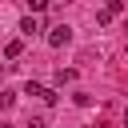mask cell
Instances as JSON below:
<instances>
[{
	"label": "cell",
	"instance_id": "obj_1",
	"mask_svg": "<svg viewBox=\"0 0 128 128\" xmlns=\"http://www.w3.org/2000/svg\"><path fill=\"white\" fill-rule=\"evenodd\" d=\"M48 44H52V48H64V44H72V28H68V24H56V28H48Z\"/></svg>",
	"mask_w": 128,
	"mask_h": 128
},
{
	"label": "cell",
	"instance_id": "obj_2",
	"mask_svg": "<svg viewBox=\"0 0 128 128\" xmlns=\"http://www.w3.org/2000/svg\"><path fill=\"white\" fill-rule=\"evenodd\" d=\"M24 92H28V96H40L44 104H56V92H52V88H44V84H36V80H28V84H24Z\"/></svg>",
	"mask_w": 128,
	"mask_h": 128
},
{
	"label": "cell",
	"instance_id": "obj_3",
	"mask_svg": "<svg viewBox=\"0 0 128 128\" xmlns=\"http://www.w3.org/2000/svg\"><path fill=\"white\" fill-rule=\"evenodd\" d=\"M120 12H124V4H120V0H112V4H108V8L96 16V20H100V24H108V20H112V16H120Z\"/></svg>",
	"mask_w": 128,
	"mask_h": 128
},
{
	"label": "cell",
	"instance_id": "obj_4",
	"mask_svg": "<svg viewBox=\"0 0 128 128\" xmlns=\"http://www.w3.org/2000/svg\"><path fill=\"white\" fill-rule=\"evenodd\" d=\"M20 32H24V36H36V32H40V20H36V16H24V20H20Z\"/></svg>",
	"mask_w": 128,
	"mask_h": 128
},
{
	"label": "cell",
	"instance_id": "obj_5",
	"mask_svg": "<svg viewBox=\"0 0 128 128\" xmlns=\"http://www.w3.org/2000/svg\"><path fill=\"white\" fill-rule=\"evenodd\" d=\"M20 52H24V40H8V44H4V56H8V60H16Z\"/></svg>",
	"mask_w": 128,
	"mask_h": 128
},
{
	"label": "cell",
	"instance_id": "obj_6",
	"mask_svg": "<svg viewBox=\"0 0 128 128\" xmlns=\"http://www.w3.org/2000/svg\"><path fill=\"white\" fill-rule=\"evenodd\" d=\"M76 80V68H56V84H72Z\"/></svg>",
	"mask_w": 128,
	"mask_h": 128
},
{
	"label": "cell",
	"instance_id": "obj_7",
	"mask_svg": "<svg viewBox=\"0 0 128 128\" xmlns=\"http://www.w3.org/2000/svg\"><path fill=\"white\" fill-rule=\"evenodd\" d=\"M28 128H48V120H44V116H32V120H28Z\"/></svg>",
	"mask_w": 128,
	"mask_h": 128
},
{
	"label": "cell",
	"instance_id": "obj_8",
	"mask_svg": "<svg viewBox=\"0 0 128 128\" xmlns=\"http://www.w3.org/2000/svg\"><path fill=\"white\" fill-rule=\"evenodd\" d=\"M124 124H128V108H124Z\"/></svg>",
	"mask_w": 128,
	"mask_h": 128
},
{
	"label": "cell",
	"instance_id": "obj_9",
	"mask_svg": "<svg viewBox=\"0 0 128 128\" xmlns=\"http://www.w3.org/2000/svg\"><path fill=\"white\" fill-rule=\"evenodd\" d=\"M124 32H128V20H124Z\"/></svg>",
	"mask_w": 128,
	"mask_h": 128
},
{
	"label": "cell",
	"instance_id": "obj_10",
	"mask_svg": "<svg viewBox=\"0 0 128 128\" xmlns=\"http://www.w3.org/2000/svg\"><path fill=\"white\" fill-rule=\"evenodd\" d=\"M124 56H128V44H124Z\"/></svg>",
	"mask_w": 128,
	"mask_h": 128
}]
</instances>
